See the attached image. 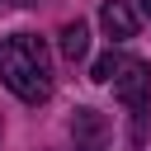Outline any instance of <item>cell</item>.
<instances>
[{
  "label": "cell",
  "mask_w": 151,
  "mask_h": 151,
  "mask_svg": "<svg viewBox=\"0 0 151 151\" xmlns=\"http://www.w3.org/2000/svg\"><path fill=\"white\" fill-rule=\"evenodd\" d=\"M0 85L24 104L52 99V52L38 33H14L0 42Z\"/></svg>",
  "instance_id": "6da1fadb"
},
{
  "label": "cell",
  "mask_w": 151,
  "mask_h": 151,
  "mask_svg": "<svg viewBox=\"0 0 151 151\" xmlns=\"http://www.w3.org/2000/svg\"><path fill=\"white\" fill-rule=\"evenodd\" d=\"M109 85H113V94L123 99V109L132 113V142L142 146V137H146V113H151V66L137 61V57H118Z\"/></svg>",
  "instance_id": "7a4b0ae2"
},
{
  "label": "cell",
  "mask_w": 151,
  "mask_h": 151,
  "mask_svg": "<svg viewBox=\"0 0 151 151\" xmlns=\"http://www.w3.org/2000/svg\"><path fill=\"white\" fill-rule=\"evenodd\" d=\"M137 24H142V14H137L127 0H104V5H99V28H104L113 42H127V38L137 33Z\"/></svg>",
  "instance_id": "3957f363"
},
{
  "label": "cell",
  "mask_w": 151,
  "mask_h": 151,
  "mask_svg": "<svg viewBox=\"0 0 151 151\" xmlns=\"http://www.w3.org/2000/svg\"><path fill=\"white\" fill-rule=\"evenodd\" d=\"M71 132H76V151H99V142H104V118H99L94 109H76Z\"/></svg>",
  "instance_id": "277c9868"
},
{
  "label": "cell",
  "mask_w": 151,
  "mask_h": 151,
  "mask_svg": "<svg viewBox=\"0 0 151 151\" xmlns=\"http://www.w3.org/2000/svg\"><path fill=\"white\" fill-rule=\"evenodd\" d=\"M57 47H61V57H66V61H85V52H90V24H85V19L61 24Z\"/></svg>",
  "instance_id": "5b68a950"
},
{
  "label": "cell",
  "mask_w": 151,
  "mask_h": 151,
  "mask_svg": "<svg viewBox=\"0 0 151 151\" xmlns=\"http://www.w3.org/2000/svg\"><path fill=\"white\" fill-rule=\"evenodd\" d=\"M118 57L123 52H104L94 66H90V80H99V85H109V76H113V66H118Z\"/></svg>",
  "instance_id": "8992f818"
},
{
  "label": "cell",
  "mask_w": 151,
  "mask_h": 151,
  "mask_svg": "<svg viewBox=\"0 0 151 151\" xmlns=\"http://www.w3.org/2000/svg\"><path fill=\"white\" fill-rule=\"evenodd\" d=\"M142 14H146V19H151V0H142Z\"/></svg>",
  "instance_id": "52a82bcc"
}]
</instances>
